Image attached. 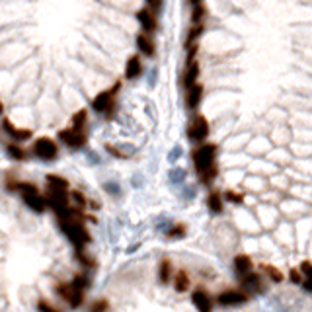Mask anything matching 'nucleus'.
<instances>
[{
	"label": "nucleus",
	"instance_id": "obj_22",
	"mask_svg": "<svg viewBox=\"0 0 312 312\" xmlns=\"http://www.w3.org/2000/svg\"><path fill=\"white\" fill-rule=\"evenodd\" d=\"M47 183L49 187L53 189H61V191H68V181L61 176H55V174H47Z\"/></svg>",
	"mask_w": 312,
	"mask_h": 312
},
{
	"label": "nucleus",
	"instance_id": "obj_34",
	"mask_svg": "<svg viewBox=\"0 0 312 312\" xmlns=\"http://www.w3.org/2000/svg\"><path fill=\"white\" fill-rule=\"evenodd\" d=\"M106 189H108L111 195H119V193H121V189H119L117 185H113V183H106Z\"/></svg>",
	"mask_w": 312,
	"mask_h": 312
},
{
	"label": "nucleus",
	"instance_id": "obj_31",
	"mask_svg": "<svg viewBox=\"0 0 312 312\" xmlns=\"http://www.w3.org/2000/svg\"><path fill=\"white\" fill-rule=\"evenodd\" d=\"M37 312H63V311H59L57 307H53L51 303H47V301H37Z\"/></svg>",
	"mask_w": 312,
	"mask_h": 312
},
{
	"label": "nucleus",
	"instance_id": "obj_28",
	"mask_svg": "<svg viewBox=\"0 0 312 312\" xmlns=\"http://www.w3.org/2000/svg\"><path fill=\"white\" fill-rule=\"evenodd\" d=\"M74 287H78V289H82V291H86L88 289V285H90V279H88V275L86 273H76L74 277H72V281H70Z\"/></svg>",
	"mask_w": 312,
	"mask_h": 312
},
{
	"label": "nucleus",
	"instance_id": "obj_15",
	"mask_svg": "<svg viewBox=\"0 0 312 312\" xmlns=\"http://www.w3.org/2000/svg\"><path fill=\"white\" fill-rule=\"evenodd\" d=\"M172 279H174V289H176V293H187V291H189V287H191V279H189L187 271L179 269V271H178Z\"/></svg>",
	"mask_w": 312,
	"mask_h": 312
},
{
	"label": "nucleus",
	"instance_id": "obj_13",
	"mask_svg": "<svg viewBox=\"0 0 312 312\" xmlns=\"http://www.w3.org/2000/svg\"><path fill=\"white\" fill-rule=\"evenodd\" d=\"M201 98H203V86L201 84H193L187 88V98H185V104L189 110H197L199 104H201Z\"/></svg>",
	"mask_w": 312,
	"mask_h": 312
},
{
	"label": "nucleus",
	"instance_id": "obj_6",
	"mask_svg": "<svg viewBox=\"0 0 312 312\" xmlns=\"http://www.w3.org/2000/svg\"><path fill=\"white\" fill-rule=\"evenodd\" d=\"M33 155L37 158H41V160H45V162H53L59 156V147H57V143L53 139L41 137V139H37L33 143Z\"/></svg>",
	"mask_w": 312,
	"mask_h": 312
},
{
	"label": "nucleus",
	"instance_id": "obj_29",
	"mask_svg": "<svg viewBox=\"0 0 312 312\" xmlns=\"http://www.w3.org/2000/svg\"><path fill=\"white\" fill-rule=\"evenodd\" d=\"M264 271H266V275H269V279H271V281H275V283H281V281H283V273H281L277 267H273V266H266V264H264Z\"/></svg>",
	"mask_w": 312,
	"mask_h": 312
},
{
	"label": "nucleus",
	"instance_id": "obj_38",
	"mask_svg": "<svg viewBox=\"0 0 312 312\" xmlns=\"http://www.w3.org/2000/svg\"><path fill=\"white\" fill-rule=\"evenodd\" d=\"M2 111H4V106H2V102H0V115H2Z\"/></svg>",
	"mask_w": 312,
	"mask_h": 312
},
{
	"label": "nucleus",
	"instance_id": "obj_18",
	"mask_svg": "<svg viewBox=\"0 0 312 312\" xmlns=\"http://www.w3.org/2000/svg\"><path fill=\"white\" fill-rule=\"evenodd\" d=\"M207 207L213 215H221L223 213V195L219 191H211L207 197Z\"/></svg>",
	"mask_w": 312,
	"mask_h": 312
},
{
	"label": "nucleus",
	"instance_id": "obj_2",
	"mask_svg": "<svg viewBox=\"0 0 312 312\" xmlns=\"http://www.w3.org/2000/svg\"><path fill=\"white\" fill-rule=\"evenodd\" d=\"M61 232L72 242L74 250H84L86 244L92 242L88 228L84 226V219H59Z\"/></svg>",
	"mask_w": 312,
	"mask_h": 312
},
{
	"label": "nucleus",
	"instance_id": "obj_4",
	"mask_svg": "<svg viewBox=\"0 0 312 312\" xmlns=\"http://www.w3.org/2000/svg\"><path fill=\"white\" fill-rule=\"evenodd\" d=\"M55 293H57L72 311H76V309H80V307L84 305V291L78 289V287H74L72 283H59V285L55 287Z\"/></svg>",
	"mask_w": 312,
	"mask_h": 312
},
{
	"label": "nucleus",
	"instance_id": "obj_10",
	"mask_svg": "<svg viewBox=\"0 0 312 312\" xmlns=\"http://www.w3.org/2000/svg\"><path fill=\"white\" fill-rule=\"evenodd\" d=\"M191 303L197 309V312H213V299L203 287H197L191 293Z\"/></svg>",
	"mask_w": 312,
	"mask_h": 312
},
{
	"label": "nucleus",
	"instance_id": "obj_9",
	"mask_svg": "<svg viewBox=\"0 0 312 312\" xmlns=\"http://www.w3.org/2000/svg\"><path fill=\"white\" fill-rule=\"evenodd\" d=\"M246 301H248V295L236 289H226L217 297V303L221 307H238V305H244Z\"/></svg>",
	"mask_w": 312,
	"mask_h": 312
},
{
	"label": "nucleus",
	"instance_id": "obj_27",
	"mask_svg": "<svg viewBox=\"0 0 312 312\" xmlns=\"http://www.w3.org/2000/svg\"><path fill=\"white\" fill-rule=\"evenodd\" d=\"M301 271L309 277L305 283H303V287H305V291H309V293H312V264L311 262H305L303 266H301Z\"/></svg>",
	"mask_w": 312,
	"mask_h": 312
},
{
	"label": "nucleus",
	"instance_id": "obj_33",
	"mask_svg": "<svg viewBox=\"0 0 312 312\" xmlns=\"http://www.w3.org/2000/svg\"><path fill=\"white\" fill-rule=\"evenodd\" d=\"M108 151H110V153H111L113 156H117V158H127V155H125V153H121V151H119V149H115L113 145H108Z\"/></svg>",
	"mask_w": 312,
	"mask_h": 312
},
{
	"label": "nucleus",
	"instance_id": "obj_23",
	"mask_svg": "<svg viewBox=\"0 0 312 312\" xmlns=\"http://www.w3.org/2000/svg\"><path fill=\"white\" fill-rule=\"evenodd\" d=\"M185 232H187L185 224H172V226L166 228V238H170V240H179V238L185 236Z\"/></svg>",
	"mask_w": 312,
	"mask_h": 312
},
{
	"label": "nucleus",
	"instance_id": "obj_35",
	"mask_svg": "<svg viewBox=\"0 0 312 312\" xmlns=\"http://www.w3.org/2000/svg\"><path fill=\"white\" fill-rule=\"evenodd\" d=\"M291 281H293V283H303V277H301V271H297V269H293V271H291Z\"/></svg>",
	"mask_w": 312,
	"mask_h": 312
},
{
	"label": "nucleus",
	"instance_id": "obj_21",
	"mask_svg": "<svg viewBox=\"0 0 312 312\" xmlns=\"http://www.w3.org/2000/svg\"><path fill=\"white\" fill-rule=\"evenodd\" d=\"M137 47H139V51H141L143 55H147V57L155 55V45H153L151 37H149V35H145V33L137 35Z\"/></svg>",
	"mask_w": 312,
	"mask_h": 312
},
{
	"label": "nucleus",
	"instance_id": "obj_7",
	"mask_svg": "<svg viewBox=\"0 0 312 312\" xmlns=\"http://www.w3.org/2000/svg\"><path fill=\"white\" fill-rule=\"evenodd\" d=\"M59 141H61L63 145H67L68 149L78 151V149H82V147L86 145L88 137H86V133H84V131L70 127V129H63V131L59 133Z\"/></svg>",
	"mask_w": 312,
	"mask_h": 312
},
{
	"label": "nucleus",
	"instance_id": "obj_30",
	"mask_svg": "<svg viewBox=\"0 0 312 312\" xmlns=\"http://www.w3.org/2000/svg\"><path fill=\"white\" fill-rule=\"evenodd\" d=\"M88 312H110V301L108 299H100V301L92 303Z\"/></svg>",
	"mask_w": 312,
	"mask_h": 312
},
{
	"label": "nucleus",
	"instance_id": "obj_37",
	"mask_svg": "<svg viewBox=\"0 0 312 312\" xmlns=\"http://www.w3.org/2000/svg\"><path fill=\"white\" fill-rule=\"evenodd\" d=\"M191 4L195 6V4H201V0H191Z\"/></svg>",
	"mask_w": 312,
	"mask_h": 312
},
{
	"label": "nucleus",
	"instance_id": "obj_25",
	"mask_svg": "<svg viewBox=\"0 0 312 312\" xmlns=\"http://www.w3.org/2000/svg\"><path fill=\"white\" fill-rule=\"evenodd\" d=\"M74 256H76V260H78L84 267H88V269H94V267H96V262H94L84 250H74Z\"/></svg>",
	"mask_w": 312,
	"mask_h": 312
},
{
	"label": "nucleus",
	"instance_id": "obj_5",
	"mask_svg": "<svg viewBox=\"0 0 312 312\" xmlns=\"http://www.w3.org/2000/svg\"><path fill=\"white\" fill-rule=\"evenodd\" d=\"M119 88H121V84L115 82L110 90L100 92V94L94 98V102H92L94 111H98V113H110V111L113 110V106H115V96H117Z\"/></svg>",
	"mask_w": 312,
	"mask_h": 312
},
{
	"label": "nucleus",
	"instance_id": "obj_19",
	"mask_svg": "<svg viewBox=\"0 0 312 312\" xmlns=\"http://www.w3.org/2000/svg\"><path fill=\"white\" fill-rule=\"evenodd\" d=\"M197 78H199V65L189 61V65H187V68H185V76H183V84H185V88H189V86L197 84Z\"/></svg>",
	"mask_w": 312,
	"mask_h": 312
},
{
	"label": "nucleus",
	"instance_id": "obj_12",
	"mask_svg": "<svg viewBox=\"0 0 312 312\" xmlns=\"http://www.w3.org/2000/svg\"><path fill=\"white\" fill-rule=\"evenodd\" d=\"M240 285L244 291H252V293H262V277L258 273H244L242 279H240Z\"/></svg>",
	"mask_w": 312,
	"mask_h": 312
},
{
	"label": "nucleus",
	"instance_id": "obj_1",
	"mask_svg": "<svg viewBox=\"0 0 312 312\" xmlns=\"http://www.w3.org/2000/svg\"><path fill=\"white\" fill-rule=\"evenodd\" d=\"M217 147L215 145H201L193 151V164H195V170L199 174V179L201 183L209 185L213 183V179L217 178L219 170H217Z\"/></svg>",
	"mask_w": 312,
	"mask_h": 312
},
{
	"label": "nucleus",
	"instance_id": "obj_24",
	"mask_svg": "<svg viewBox=\"0 0 312 312\" xmlns=\"http://www.w3.org/2000/svg\"><path fill=\"white\" fill-rule=\"evenodd\" d=\"M86 123H88V111H86V110H80L78 113H74V115H72V127H74V129L84 131Z\"/></svg>",
	"mask_w": 312,
	"mask_h": 312
},
{
	"label": "nucleus",
	"instance_id": "obj_36",
	"mask_svg": "<svg viewBox=\"0 0 312 312\" xmlns=\"http://www.w3.org/2000/svg\"><path fill=\"white\" fill-rule=\"evenodd\" d=\"M147 4H149V8H153V10H160V8H162V0H147Z\"/></svg>",
	"mask_w": 312,
	"mask_h": 312
},
{
	"label": "nucleus",
	"instance_id": "obj_17",
	"mask_svg": "<svg viewBox=\"0 0 312 312\" xmlns=\"http://www.w3.org/2000/svg\"><path fill=\"white\" fill-rule=\"evenodd\" d=\"M141 70H143L141 59L133 55V57H131V59L127 61V67H125V76H127L129 80H133V78H137V76L141 74Z\"/></svg>",
	"mask_w": 312,
	"mask_h": 312
},
{
	"label": "nucleus",
	"instance_id": "obj_3",
	"mask_svg": "<svg viewBox=\"0 0 312 312\" xmlns=\"http://www.w3.org/2000/svg\"><path fill=\"white\" fill-rule=\"evenodd\" d=\"M16 191L22 195L23 203H25V205H27L33 213H37V215L45 213V209H47V201H45V195H41V191H39V187H37V185L29 183V181H18Z\"/></svg>",
	"mask_w": 312,
	"mask_h": 312
},
{
	"label": "nucleus",
	"instance_id": "obj_8",
	"mask_svg": "<svg viewBox=\"0 0 312 312\" xmlns=\"http://www.w3.org/2000/svg\"><path fill=\"white\" fill-rule=\"evenodd\" d=\"M187 137H189L193 143H203V141L209 137V121H207L203 115L193 117V121H191L189 127H187Z\"/></svg>",
	"mask_w": 312,
	"mask_h": 312
},
{
	"label": "nucleus",
	"instance_id": "obj_26",
	"mask_svg": "<svg viewBox=\"0 0 312 312\" xmlns=\"http://www.w3.org/2000/svg\"><path fill=\"white\" fill-rule=\"evenodd\" d=\"M6 153L10 158H14V160H25L27 155H25V151L22 149V147H18V145H8L6 147Z\"/></svg>",
	"mask_w": 312,
	"mask_h": 312
},
{
	"label": "nucleus",
	"instance_id": "obj_11",
	"mask_svg": "<svg viewBox=\"0 0 312 312\" xmlns=\"http://www.w3.org/2000/svg\"><path fill=\"white\" fill-rule=\"evenodd\" d=\"M2 127H4V131H6L14 141H27V139H31V131H29V129H20V127H16L10 119H4V121H2Z\"/></svg>",
	"mask_w": 312,
	"mask_h": 312
},
{
	"label": "nucleus",
	"instance_id": "obj_20",
	"mask_svg": "<svg viewBox=\"0 0 312 312\" xmlns=\"http://www.w3.org/2000/svg\"><path fill=\"white\" fill-rule=\"evenodd\" d=\"M234 269H236L238 275L250 273V271H252V260H250V256H244V254L236 256V258H234Z\"/></svg>",
	"mask_w": 312,
	"mask_h": 312
},
{
	"label": "nucleus",
	"instance_id": "obj_32",
	"mask_svg": "<svg viewBox=\"0 0 312 312\" xmlns=\"http://www.w3.org/2000/svg\"><path fill=\"white\" fill-rule=\"evenodd\" d=\"M223 199H226V201H230V203H236V205H240V203L244 201V197H242L240 193H236V191H226Z\"/></svg>",
	"mask_w": 312,
	"mask_h": 312
},
{
	"label": "nucleus",
	"instance_id": "obj_16",
	"mask_svg": "<svg viewBox=\"0 0 312 312\" xmlns=\"http://www.w3.org/2000/svg\"><path fill=\"white\" fill-rule=\"evenodd\" d=\"M137 18H139L141 25H143L147 31H155L156 29V18H155V14H153V10H151V8H143V10H139V12H137Z\"/></svg>",
	"mask_w": 312,
	"mask_h": 312
},
{
	"label": "nucleus",
	"instance_id": "obj_14",
	"mask_svg": "<svg viewBox=\"0 0 312 312\" xmlns=\"http://www.w3.org/2000/svg\"><path fill=\"white\" fill-rule=\"evenodd\" d=\"M172 277H174V266H172V262L168 258H164L160 262V266H158V281L162 285H168L172 281Z\"/></svg>",
	"mask_w": 312,
	"mask_h": 312
}]
</instances>
